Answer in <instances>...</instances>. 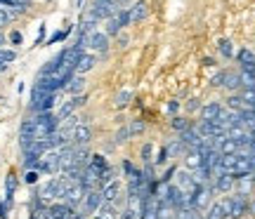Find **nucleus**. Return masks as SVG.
Here are the masks:
<instances>
[{"label": "nucleus", "instance_id": "obj_1", "mask_svg": "<svg viewBox=\"0 0 255 219\" xmlns=\"http://www.w3.org/2000/svg\"><path fill=\"white\" fill-rule=\"evenodd\" d=\"M119 9L121 7H119V2H116V0H95L90 14L100 21V19H114L116 14H119Z\"/></svg>", "mask_w": 255, "mask_h": 219}, {"label": "nucleus", "instance_id": "obj_2", "mask_svg": "<svg viewBox=\"0 0 255 219\" xmlns=\"http://www.w3.org/2000/svg\"><path fill=\"white\" fill-rule=\"evenodd\" d=\"M36 170L40 174H59V148H52V151L43 153Z\"/></svg>", "mask_w": 255, "mask_h": 219}, {"label": "nucleus", "instance_id": "obj_3", "mask_svg": "<svg viewBox=\"0 0 255 219\" xmlns=\"http://www.w3.org/2000/svg\"><path fill=\"white\" fill-rule=\"evenodd\" d=\"M102 203H104V198H102V193L97 191V189L88 191L85 193V198H83V203H81V217L95 215V212L102 208Z\"/></svg>", "mask_w": 255, "mask_h": 219}, {"label": "nucleus", "instance_id": "obj_4", "mask_svg": "<svg viewBox=\"0 0 255 219\" xmlns=\"http://www.w3.org/2000/svg\"><path fill=\"white\" fill-rule=\"evenodd\" d=\"M85 189H83L81 184H71L69 189H66V193H64V198H62V203H66V205H71L73 210L76 208H81V203H83V198H85Z\"/></svg>", "mask_w": 255, "mask_h": 219}, {"label": "nucleus", "instance_id": "obj_5", "mask_svg": "<svg viewBox=\"0 0 255 219\" xmlns=\"http://www.w3.org/2000/svg\"><path fill=\"white\" fill-rule=\"evenodd\" d=\"M85 45L90 47V50H95V52H102V55H104V52L109 50V36L95 31L90 36H85Z\"/></svg>", "mask_w": 255, "mask_h": 219}, {"label": "nucleus", "instance_id": "obj_6", "mask_svg": "<svg viewBox=\"0 0 255 219\" xmlns=\"http://www.w3.org/2000/svg\"><path fill=\"white\" fill-rule=\"evenodd\" d=\"M248 210V198L246 196H241V193H237V196H232L229 198V217L232 219H239L244 217Z\"/></svg>", "mask_w": 255, "mask_h": 219}, {"label": "nucleus", "instance_id": "obj_7", "mask_svg": "<svg viewBox=\"0 0 255 219\" xmlns=\"http://www.w3.org/2000/svg\"><path fill=\"white\" fill-rule=\"evenodd\" d=\"M92 139V130L85 125V123H78L71 132V144L73 146H88Z\"/></svg>", "mask_w": 255, "mask_h": 219}, {"label": "nucleus", "instance_id": "obj_8", "mask_svg": "<svg viewBox=\"0 0 255 219\" xmlns=\"http://www.w3.org/2000/svg\"><path fill=\"white\" fill-rule=\"evenodd\" d=\"M222 113H225V106L218 104V101H210V104H206V106L201 109V118L208 120V123H218Z\"/></svg>", "mask_w": 255, "mask_h": 219}, {"label": "nucleus", "instance_id": "obj_9", "mask_svg": "<svg viewBox=\"0 0 255 219\" xmlns=\"http://www.w3.org/2000/svg\"><path fill=\"white\" fill-rule=\"evenodd\" d=\"M213 179H215V186H213V189H215V191H220V193L232 191V189H234V184H237V179H234L229 172H218Z\"/></svg>", "mask_w": 255, "mask_h": 219}, {"label": "nucleus", "instance_id": "obj_10", "mask_svg": "<svg viewBox=\"0 0 255 219\" xmlns=\"http://www.w3.org/2000/svg\"><path fill=\"white\" fill-rule=\"evenodd\" d=\"M100 193H102V198H104V203H119V196H121V182L116 179V182H111V184H107L104 189H100Z\"/></svg>", "mask_w": 255, "mask_h": 219}, {"label": "nucleus", "instance_id": "obj_11", "mask_svg": "<svg viewBox=\"0 0 255 219\" xmlns=\"http://www.w3.org/2000/svg\"><path fill=\"white\" fill-rule=\"evenodd\" d=\"M227 217H229V198H225L220 203H213V208H210L206 219H227Z\"/></svg>", "mask_w": 255, "mask_h": 219}, {"label": "nucleus", "instance_id": "obj_12", "mask_svg": "<svg viewBox=\"0 0 255 219\" xmlns=\"http://www.w3.org/2000/svg\"><path fill=\"white\" fill-rule=\"evenodd\" d=\"M95 64H97V57L83 52V57L78 59V64H76V73H78V75H85L88 71H92V69H95Z\"/></svg>", "mask_w": 255, "mask_h": 219}, {"label": "nucleus", "instance_id": "obj_13", "mask_svg": "<svg viewBox=\"0 0 255 219\" xmlns=\"http://www.w3.org/2000/svg\"><path fill=\"white\" fill-rule=\"evenodd\" d=\"M83 87H85V78L76 73V75H73L71 80L66 82V87H64V92H66V94H71V97H78V94H83Z\"/></svg>", "mask_w": 255, "mask_h": 219}, {"label": "nucleus", "instance_id": "obj_14", "mask_svg": "<svg viewBox=\"0 0 255 219\" xmlns=\"http://www.w3.org/2000/svg\"><path fill=\"white\" fill-rule=\"evenodd\" d=\"M17 174L9 172L7 177H5V203H7V208L14 203V191H17Z\"/></svg>", "mask_w": 255, "mask_h": 219}, {"label": "nucleus", "instance_id": "obj_15", "mask_svg": "<svg viewBox=\"0 0 255 219\" xmlns=\"http://www.w3.org/2000/svg\"><path fill=\"white\" fill-rule=\"evenodd\" d=\"M88 167H90V170H95V172L102 177V174L107 172L111 165H109V160H107L102 153H95V155H90V163H88Z\"/></svg>", "mask_w": 255, "mask_h": 219}, {"label": "nucleus", "instance_id": "obj_16", "mask_svg": "<svg viewBox=\"0 0 255 219\" xmlns=\"http://www.w3.org/2000/svg\"><path fill=\"white\" fill-rule=\"evenodd\" d=\"M239 64H241V71H255V55L251 50H239Z\"/></svg>", "mask_w": 255, "mask_h": 219}, {"label": "nucleus", "instance_id": "obj_17", "mask_svg": "<svg viewBox=\"0 0 255 219\" xmlns=\"http://www.w3.org/2000/svg\"><path fill=\"white\" fill-rule=\"evenodd\" d=\"M175 186H177L182 193H191V191H194V186H196V182H194V174L180 172V177H177V184H175Z\"/></svg>", "mask_w": 255, "mask_h": 219}, {"label": "nucleus", "instance_id": "obj_18", "mask_svg": "<svg viewBox=\"0 0 255 219\" xmlns=\"http://www.w3.org/2000/svg\"><path fill=\"white\" fill-rule=\"evenodd\" d=\"M146 14H149V5L144 0H139V2H135V7H130V19L132 21H144Z\"/></svg>", "mask_w": 255, "mask_h": 219}, {"label": "nucleus", "instance_id": "obj_19", "mask_svg": "<svg viewBox=\"0 0 255 219\" xmlns=\"http://www.w3.org/2000/svg\"><path fill=\"white\" fill-rule=\"evenodd\" d=\"M187 167L191 170H199L201 165H203V153H201V148H194V151H187Z\"/></svg>", "mask_w": 255, "mask_h": 219}, {"label": "nucleus", "instance_id": "obj_20", "mask_svg": "<svg viewBox=\"0 0 255 219\" xmlns=\"http://www.w3.org/2000/svg\"><path fill=\"white\" fill-rule=\"evenodd\" d=\"M237 184H239V193L241 196H248L251 193V189H253V174H244V177H239L237 179Z\"/></svg>", "mask_w": 255, "mask_h": 219}, {"label": "nucleus", "instance_id": "obj_21", "mask_svg": "<svg viewBox=\"0 0 255 219\" xmlns=\"http://www.w3.org/2000/svg\"><path fill=\"white\" fill-rule=\"evenodd\" d=\"M170 125H173V130H175V132H180V135H182L184 130H189V128H191L189 120H187V118H180V116H175V118L170 120Z\"/></svg>", "mask_w": 255, "mask_h": 219}, {"label": "nucleus", "instance_id": "obj_22", "mask_svg": "<svg viewBox=\"0 0 255 219\" xmlns=\"http://www.w3.org/2000/svg\"><path fill=\"white\" fill-rule=\"evenodd\" d=\"M114 19H116V24H119V28L128 26V24L132 21V19H130V7H128V9H119V14H116Z\"/></svg>", "mask_w": 255, "mask_h": 219}, {"label": "nucleus", "instance_id": "obj_23", "mask_svg": "<svg viewBox=\"0 0 255 219\" xmlns=\"http://www.w3.org/2000/svg\"><path fill=\"white\" fill-rule=\"evenodd\" d=\"M14 59H17V52H14V50L0 47V62H2V64H12Z\"/></svg>", "mask_w": 255, "mask_h": 219}, {"label": "nucleus", "instance_id": "obj_24", "mask_svg": "<svg viewBox=\"0 0 255 219\" xmlns=\"http://www.w3.org/2000/svg\"><path fill=\"white\" fill-rule=\"evenodd\" d=\"M173 219H199V215H196V210H191V208H182V210H175Z\"/></svg>", "mask_w": 255, "mask_h": 219}, {"label": "nucleus", "instance_id": "obj_25", "mask_svg": "<svg viewBox=\"0 0 255 219\" xmlns=\"http://www.w3.org/2000/svg\"><path fill=\"white\" fill-rule=\"evenodd\" d=\"M130 97H132V94H130L128 90H121L119 94H116V101H114V104H116V109H123V106H128Z\"/></svg>", "mask_w": 255, "mask_h": 219}, {"label": "nucleus", "instance_id": "obj_26", "mask_svg": "<svg viewBox=\"0 0 255 219\" xmlns=\"http://www.w3.org/2000/svg\"><path fill=\"white\" fill-rule=\"evenodd\" d=\"M225 87H227V90H237V87H241V78H239V73H229Z\"/></svg>", "mask_w": 255, "mask_h": 219}, {"label": "nucleus", "instance_id": "obj_27", "mask_svg": "<svg viewBox=\"0 0 255 219\" xmlns=\"http://www.w3.org/2000/svg\"><path fill=\"white\" fill-rule=\"evenodd\" d=\"M69 33H71V26L64 28V31H57L55 36L47 40V45H55V43H62V40H66V36H69Z\"/></svg>", "mask_w": 255, "mask_h": 219}, {"label": "nucleus", "instance_id": "obj_28", "mask_svg": "<svg viewBox=\"0 0 255 219\" xmlns=\"http://www.w3.org/2000/svg\"><path fill=\"white\" fill-rule=\"evenodd\" d=\"M128 130H130V137H132V135H142V132H144V120H132V123L128 125Z\"/></svg>", "mask_w": 255, "mask_h": 219}, {"label": "nucleus", "instance_id": "obj_29", "mask_svg": "<svg viewBox=\"0 0 255 219\" xmlns=\"http://www.w3.org/2000/svg\"><path fill=\"white\" fill-rule=\"evenodd\" d=\"M227 106L232 111H244V99L234 94V97H229V99H227Z\"/></svg>", "mask_w": 255, "mask_h": 219}, {"label": "nucleus", "instance_id": "obj_30", "mask_svg": "<svg viewBox=\"0 0 255 219\" xmlns=\"http://www.w3.org/2000/svg\"><path fill=\"white\" fill-rule=\"evenodd\" d=\"M168 158H170V151H168V146H163V148L158 151V155L154 158V165H163V163H168Z\"/></svg>", "mask_w": 255, "mask_h": 219}, {"label": "nucleus", "instance_id": "obj_31", "mask_svg": "<svg viewBox=\"0 0 255 219\" xmlns=\"http://www.w3.org/2000/svg\"><path fill=\"white\" fill-rule=\"evenodd\" d=\"M218 47H220V52H222V57H234V50H232V43H229V40H220Z\"/></svg>", "mask_w": 255, "mask_h": 219}, {"label": "nucleus", "instance_id": "obj_32", "mask_svg": "<svg viewBox=\"0 0 255 219\" xmlns=\"http://www.w3.org/2000/svg\"><path fill=\"white\" fill-rule=\"evenodd\" d=\"M227 71H220L215 78H213V87H225V82H227Z\"/></svg>", "mask_w": 255, "mask_h": 219}, {"label": "nucleus", "instance_id": "obj_33", "mask_svg": "<svg viewBox=\"0 0 255 219\" xmlns=\"http://www.w3.org/2000/svg\"><path fill=\"white\" fill-rule=\"evenodd\" d=\"M128 139H130V130L123 125V128H119V132H116V144H123Z\"/></svg>", "mask_w": 255, "mask_h": 219}, {"label": "nucleus", "instance_id": "obj_34", "mask_svg": "<svg viewBox=\"0 0 255 219\" xmlns=\"http://www.w3.org/2000/svg\"><path fill=\"white\" fill-rule=\"evenodd\" d=\"M38 177H40L38 170H26V172H24V182L26 184H38Z\"/></svg>", "mask_w": 255, "mask_h": 219}, {"label": "nucleus", "instance_id": "obj_35", "mask_svg": "<svg viewBox=\"0 0 255 219\" xmlns=\"http://www.w3.org/2000/svg\"><path fill=\"white\" fill-rule=\"evenodd\" d=\"M151 160H154V158H151V144H144L142 146V163L149 165Z\"/></svg>", "mask_w": 255, "mask_h": 219}, {"label": "nucleus", "instance_id": "obj_36", "mask_svg": "<svg viewBox=\"0 0 255 219\" xmlns=\"http://www.w3.org/2000/svg\"><path fill=\"white\" fill-rule=\"evenodd\" d=\"M121 28L116 24V19H109V26H107V36H119Z\"/></svg>", "mask_w": 255, "mask_h": 219}, {"label": "nucleus", "instance_id": "obj_37", "mask_svg": "<svg viewBox=\"0 0 255 219\" xmlns=\"http://www.w3.org/2000/svg\"><path fill=\"white\" fill-rule=\"evenodd\" d=\"M21 40H24V38H21L19 31H12V33H9V43H12V45H21Z\"/></svg>", "mask_w": 255, "mask_h": 219}, {"label": "nucleus", "instance_id": "obj_38", "mask_svg": "<svg viewBox=\"0 0 255 219\" xmlns=\"http://www.w3.org/2000/svg\"><path fill=\"white\" fill-rule=\"evenodd\" d=\"M121 167H123V172H126V177H130V174L135 172V167H132V163H130V160H123V165H121Z\"/></svg>", "mask_w": 255, "mask_h": 219}, {"label": "nucleus", "instance_id": "obj_39", "mask_svg": "<svg viewBox=\"0 0 255 219\" xmlns=\"http://www.w3.org/2000/svg\"><path fill=\"white\" fill-rule=\"evenodd\" d=\"M43 38H45V26H40V31H38V38H36V45H40V43H43Z\"/></svg>", "mask_w": 255, "mask_h": 219}, {"label": "nucleus", "instance_id": "obj_40", "mask_svg": "<svg viewBox=\"0 0 255 219\" xmlns=\"http://www.w3.org/2000/svg\"><path fill=\"white\" fill-rule=\"evenodd\" d=\"M177 109H180V101H170L168 104V113H175Z\"/></svg>", "mask_w": 255, "mask_h": 219}, {"label": "nucleus", "instance_id": "obj_41", "mask_svg": "<svg viewBox=\"0 0 255 219\" xmlns=\"http://www.w3.org/2000/svg\"><path fill=\"white\" fill-rule=\"evenodd\" d=\"M187 109H189V111H196V109H199V99H189Z\"/></svg>", "mask_w": 255, "mask_h": 219}, {"label": "nucleus", "instance_id": "obj_42", "mask_svg": "<svg viewBox=\"0 0 255 219\" xmlns=\"http://www.w3.org/2000/svg\"><path fill=\"white\" fill-rule=\"evenodd\" d=\"M119 45H121V47H126V45H128V36H123V38H119Z\"/></svg>", "mask_w": 255, "mask_h": 219}, {"label": "nucleus", "instance_id": "obj_43", "mask_svg": "<svg viewBox=\"0 0 255 219\" xmlns=\"http://www.w3.org/2000/svg\"><path fill=\"white\" fill-rule=\"evenodd\" d=\"M7 71V64H2V62H0V73H5Z\"/></svg>", "mask_w": 255, "mask_h": 219}, {"label": "nucleus", "instance_id": "obj_44", "mask_svg": "<svg viewBox=\"0 0 255 219\" xmlns=\"http://www.w3.org/2000/svg\"><path fill=\"white\" fill-rule=\"evenodd\" d=\"M28 219H40V217H38V215H31V217H28Z\"/></svg>", "mask_w": 255, "mask_h": 219}, {"label": "nucleus", "instance_id": "obj_45", "mask_svg": "<svg viewBox=\"0 0 255 219\" xmlns=\"http://www.w3.org/2000/svg\"><path fill=\"white\" fill-rule=\"evenodd\" d=\"M116 2H121V5H126V2H128V0H116Z\"/></svg>", "mask_w": 255, "mask_h": 219}, {"label": "nucleus", "instance_id": "obj_46", "mask_svg": "<svg viewBox=\"0 0 255 219\" xmlns=\"http://www.w3.org/2000/svg\"><path fill=\"white\" fill-rule=\"evenodd\" d=\"M76 219H85V217H81V215H78V217H76Z\"/></svg>", "mask_w": 255, "mask_h": 219}, {"label": "nucleus", "instance_id": "obj_47", "mask_svg": "<svg viewBox=\"0 0 255 219\" xmlns=\"http://www.w3.org/2000/svg\"><path fill=\"white\" fill-rule=\"evenodd\" d=\"M253 116H255V109H253Z\"/></svg>", "mask_w": 255, "mask_h": 219}]
</instances>
